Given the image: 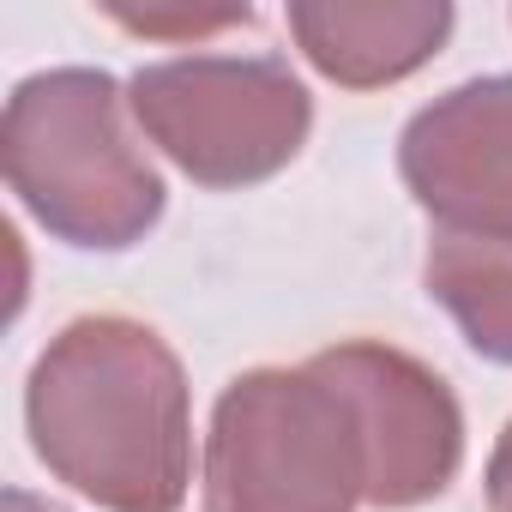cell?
I'll return each mask as SVG.
<instances>
[{
  "mask_svg": "<svg viewBox=\"0 0 512 512\" xmlns=\"http://www.w3.org/2000/svg\"><path fill=\"white\" fill-rule=\"evenodd\" d=\"M97 422L109 440L97 446L79 488L115 512H175L187 482L181 374L169 350L127 320L73 326L31 380V428L43 458L85 440Z\"/></svg>",
  "mask_w": 512,
  "mask_h": 512,
  "instance_id": "obj_1",
  "label": "cell"
},
{
  "mask_svg": "<svg viewBox=\"0 0 512 512\" xmlns=\"http://www.w3.org/2000/svg\"><path fill=\"white\" fill-rule=\"evenodd\" d=\"M217 61L205 67H163L139 79V121L157 127V139L199 175V181H253L278 169L302 127H308V97L302 85L260 61L229 73V103H217Z\"/></svg>",
  "mask_w": 512,
  "mask_h": 512,
  "instance_id": "obj_2",
  "label": "cell"
}]
</instances>
